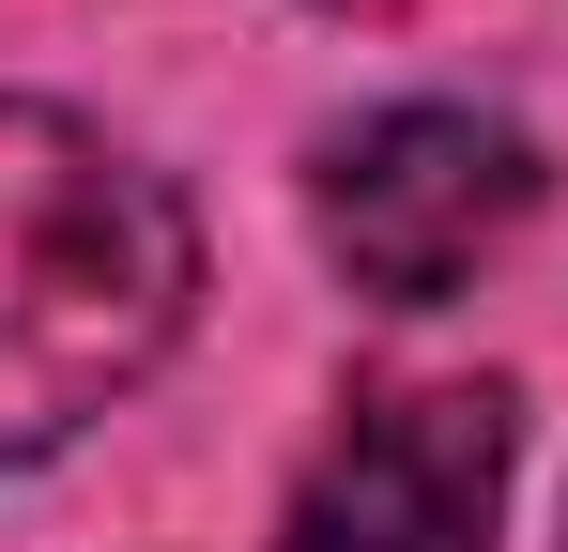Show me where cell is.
Here are the masks:
<instances>
[{
  "instance_id": "obj_3",
  "label": "cell",
  "mask_w": 568,
  "mask_h": 552,
  "mask_svg": "<svg viewBox=\"0 0 568 552\" xmlns=\"http://www.w3.org/2000/svg\"><path fill=\"white\" fill-rule=\"evenodd\" d=\"M491 507H507V384H399L323 446L277 552H491Z\"/></svg>"
},
{
  "instance_id": "obj_2",
  "label": "cell",
  "mask_w": 568,
  "mask_h": 552,
  "mask_svg": "<svg viewBox=\"0 0 568 552\" xmlns=\"http://www.w3.org/2000/svg\"><path fill=\"white\" fill-rule=\"evenodd\" d=\"M538 215V154L476 108H384L323 154V246L369 307H446Z\"/></svg>"
},
{
  "instance_id": "obj_1",
  "label": "cell",
  "mask_w": 568,
  "mask_h": 552,
  "mask_svg": "<svg viewBox=\"0 0 568 552\" xmlns=\"http://www.w3.org/2000/svg\"><path fill=\"white\" fill-rule=\"evenodd\" d=\"M185 292H200L185 200L139 154H108L93 123L0 92V460L93 430L185 338Z\"/></svg>"
}]
</instances>
